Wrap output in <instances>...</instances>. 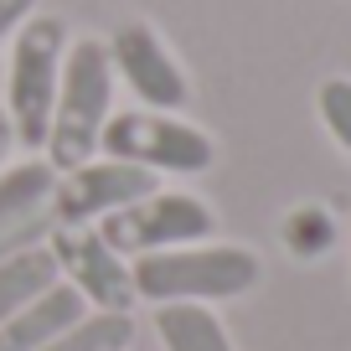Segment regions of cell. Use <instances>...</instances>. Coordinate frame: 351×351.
<instances>
[{
  "label": "cell",
  "mask_w": 351,
  "mask_h": 351,
  "mask_svg": "<svg viewBox=\"0 0 351 351\" xmlns=\"http://www.w3.org/2000/svg\"><path fill=\"white\" fill-rule=\"evenodd\" d=\"M258 253L238 243H186V248L140 253L130 263L134 295L155 305H212V300L248 295L258 285Z\"/></svg>",
  "instance_id": "obj_1"
},
{
  "label": "cell",
  "mask_w": 351,
  "mask_h": 351,
  "mask_svg": "<svg viewBox=\"0 0 351 351\" xmlns=\"http://www.w3.org/2000/svg\"><path fill=\"white\" fill-rule=\"evenodd\" d=\"M109 104H114L109 47L93 42V36L67 42L62 83H57L52 124H47V145H42L52 171H73V165L99 155V134H104V124H109Z\"/></svg>",
  "instance_id": "obj_2"
},
{
  "label": "cell",
  "mask_w": 351,
  "mask_h": 351,
  "mask_svg": "<svg viewBox=\"0 0 351 351\" xmlns=\"http://www.w3.org/2000/svg\"><path fill=\"white\" fill-rule=\"evenodd\" d=\"M62 57H67V26L57 16H32L16 32L11 47V93H5V119L26 150L47 145L52 124L57 83H62Z\"/></svg>",
  "instance_id": "obj_3"
},
{
  "label": "cell",
  "mask_w": 351,
  "mask_h": 351,
  "mask_svg": "<svg viewBox=\"0 0 351 351\" xmlns=\"http://www.w3.org/2000/svg\"><path fill=\"white\" fill-rule=\"evenodd\" d=\"M99 150L109 160H130V165H145V171H207L212 165V140L207 130L176 119V114H160V109H130V114H109L99 134Z\"/></svg>",
  "instance_id": "obj_4"
},
{
  "label": "cell",
  "mask_w": 351,
  "mask_h": 351,
  "mask_svg": "<svg viewBox=\"0 0 351 351\" xmlns=\"http://www.w3.org/2000/svg\"><path fill=\"white\" fill-rule=\"evenodd\" d=\"M217 217H212L207 202L186 197V191H150V197L130 202V207L109 212L99 222V238L109 243L114 253H160V248H186V243L212 238Z\"/></svg>",
  "instance_id": "obj_5"
},
{
  "label": "cell",
  "mask_w": 351,
  "mask_h": 351,
  "mask_svg": "<svg viewBox=\"0 0 351 351\" xmlns=\"http://www.w3.org/2000/svg\"><path fill=\"white\" fill-rule=\"evenodd\" d=\"M160 191V176L145 171L130 160H83L73 171H57L52 186V222L57 228H88V222H104L109 212L130 207V202Z\"/></svg>",
  "instance_id": "obj_6"
},
{
  "label": "cell",
  "mask_w": 351,
  "mask_h": 351,
  "mask_svg": "<svg viewBox=\"0 0 351 351\" xmlns=\"http://www.w3.org/2000/svg\"><path fill=\"white\" fill-rule=\"evenodd\" d=\"M47 248H52V258H57L62 285H73L88 305L130 315V305L140 300L134 295V279H130V263L99 238V228H52Z\"/></svg>",
  "instance_id": "obj_7"
},
{
  "label": "cell",
  "mask_w": 351,
  "mask_h": 351,
  "mask_svg": "<svg viewBox=\"0 0 351 351\" xmlns=\"http://www.w3.org/2000/svg\"><path fill=\"white\" fill-rule=\"evenodd\" d=\"M109 62L124 83L140 93L145 109H160V114H176L181 104L191 99V83L181 73V62L171 57V47L160 42L150 21H124L109 42Z\"/></svg>",
  "instance_id": "obj_8"
},
{
  "label": "cell",
  "mask_w": 351,
  "mask_h": 351,
  "mask_svg": "<svg viewBox=\"0 0 351 351\" xmlns=\"http://www.w3.org/2000/svg\"><path fill=\"white\" fill-rule=\"evenodd\" d=\"M52 186L57 171L47 160H21L0 171V258L21 248H42L52 238Z\"/></svg>",
  "instance_id": "obj_9"
},
{
  "label": "cell",
  "mask_w": 351,
  "mask_h": 351,
  "mask_svg": "<svg viewBox=\"0 0 351 351\" xmlns=\"http://www.w3.org/2000/svg\"><path fill=\"white\" fill-rule=\"evenodd\" d=\"M88 315V300L73 285L57 279L47 295H36L26 310H16L11 320H0V351H42L47 341H57L67 326Z\"/></svg>",
  "instance_id": "obj_10"
},
{
  "label": "cell",
  "mask_w": 351,
  "mask_h": 351,
  "mask_svg": "<svg viewBox=\"0 0 351 351\" xmlns=\"http://www.w3.org/2000/svg\"><path fill=\"white\" fill-rule=\"evenodd\" d=\"M57 258L52 248H21L11 253V258H0V320H11L16 310H26L36 295H47V289L57 285Z\"/></svg>",
  "instance_id": "obj_11"
},
{
  "label": "cell",
  "mask_w": 351,
  "mask_h": 351,
  "mask_svg": "<svg viewBox=\"0 0 351 351\" xmlns=\"http://www.w3.org/2000/svg\"><path fill=\"white\" fill-rule=\"evenodd\" d=\"M155 330L165 351H232L222 320L207 305H155Z\"/></svg>",
  "instance_id": "obj_12"
},
{
  "label": "cell",
  "mask_w": 351,
  "mask_h": 351,
  "mask_svg": "<svg viewBox=\"0 0 351 351\" xmlns=\"http://www.w3.org/2000/svg\"><path fill=\"white\" fill-rule=\"evenodd\" d=\"M134 341V320L114 315V310H93L77 326H67L57 341H47L42 351H124Z\"/></svg>",
  "instance_id": "obj_13"
},
{
  "label": "cell",
  "mask_w": 351,
  "mask_h": 351,
  "mask_svg": "<svg viewBox=\"0 0 351 351\" xmlns=\"http://www.w3.org/2000/svg\"><path fill=\"white\" fill-rule=\"evenodd\" d=\"M315 109H320V124L330 130V140L351 155V77H326L315 93Z\"/></svg>",
  "instance_id": "obj_14"
},
{
  "label": "cell",
  "mask_w": 351,
  "mask_h": 351,
  "mask_svg": "<svg viewBox=\"0 0 351 351\" xmlns=\"http://www.w3.org/2000/svg\"><path fill=\"white\" fill-rule=\"evenodd\" d=\"M285 243L300 253V258H315V253L330 248V217L320 207H300L295 217L285 222Z\"/></svg>",
  "instance_id": "obj_15"
},
{
  "label": "cell",
  "mask_w": 351,
  "mask_h": 351,
  "mask_svg": "<svg viewBox=\"0 0 351 351\" xmlns=\"http://www.w3.org/2000/svg\"><path fill=\"white\" fill-rule=\"evenodd\" d=\"M32 11H36V0H0V42L21 32L32 21Z\"/></svg>",
  "instance_id": "obj_16"
},
{
  "label": "cell",
  "mask_w": 351,
  "mask_h": 351,
  "mask_svg": "<svg viewBox=\"0 0 351 351\" xmlns=\"http://www.w3.org/2000/svg\"><path fill=\"white\" fill-rule=\"evenodd\" d=\"M11 145H16V130H11V119H5V109H0V171H5V155H11Z\"/></svg>",
  "instance_id": "obj_17"
}]
</instances>
